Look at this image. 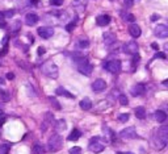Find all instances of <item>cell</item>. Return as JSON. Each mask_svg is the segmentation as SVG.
Instances as JSON below:
<instances>
[{"mask_svg":"<svg viewBox=\"0 0 168 154\" xmlns=\"http://www.w3.org/2000/svg\"><path fill=\"white\" fill-rule=\"evenodd\" d=\"M41 71L43 75H46L49 78H53V79H57L58 78V66H57L53 61H46L41 65Z\"/></svg>","mask_w":168,"mask_h":154,"instance_id":"obj_1","label":"cell"},{"mask_svg":"<svg viewBox=\"0 0 168 154\" xmlns=\"http://www.w3.org/2000/svg\"><path fill=\"white\" fill-rule=\"evenodd\" d=\"M62 146H63V138H62L60 134L54 133L50 138H49V141H47V152L55 153V152L60 150Z\"/></svg>","mask_w":168,"mask_h":154,"instance_id":"obj_2","label":"cell"},{"mask_svg":"<svg viewBox=\"0 0 168 154\" xmlns=\"http://www.w3.org/2000/svg\"><path fill=\"white\" fill-rule=\"evenodd\" d=\"M75 62H76V67H78V70H79V73H82L83 75L89 77L91 74H92L93 66L89 63V61H88L86 57H80V58H76V59H75Z\"/></svg>","mask_w":168,"mask_h":154,"instance_id":"obj_3","label":"cell"},{"mask_svg":"<svg viewBox=\"0 0 168 154\" xmlns=\"http://www.w3.org/2000/svg\"><path fill=\"white\" fill-rule=\"evenodd\" d=\"M88 149L93 153H100L105 149V141L101 137H93L91 138L89 145H88Z\"/></svg>","mask_w":168,"mask_h":154,"instance_id":"obj_4","label":"cell"},{"mask_svg":"<svg viewBox=\"0 0 168 154\" xmlns=\"http://www.w3.org/2000/svg\"><path fill=\"white\" fill-rule=\"evenodd\" d=\"M168 142V137H164V136L159 134V133H155L154 137H151V146L160 150V149L166 148V145Z\"/></svg>","mask_w":168,"mask_h":154,"instance_id":"obj_5","label":"cell"},{"mask_svg":"<svg viewBox=\"0 0 168 154\" xmlns=\"http://www.w3.org/2000/svg\"><path fill=\"white\" fill-rule=\"evenodd\" d=\"M104 69L109 71L110 74H118L121 71V61L118 59H110L108 62H105Z\"/></svg>","mask_w":168,"mask_h":154,"instance_id":"obj_6","label":"cell"},{"mask_svg":"<svg viewBox=\"0 0 168 154\" xmlns=\"http://www.w3.org/2000/svg\"><path fill=\"white\" fill-rule=\"evenodd\" d=\"M138 43H137L135 41H129V42H126L125 45L122 46V51L123 53H126V54H131V55H134L138 53Z\"/></svg>","mask_w":168,"mask_h":154,"instance_id":"obj_7","label":"cell"},{"mask_svg":"<svg viewBox=\"0 0 168 154\" xmlns=\"http://www.w3.org/2000/svg\"><path fill=\"white\" fill-rule=\"evenodd\" d=\"M120 136H121L122 138H125V140H131V138H137V137H138V134H137L134 126H127V128L122 129Z\"/></svg>","mask_w":168,"mask_h":154,"instance_id":"obj_8","label":"cell"},{"mask_svg":"<svg viewBox=\"0 0 168 154\" xmlns=\"http://www.w3.org/2000/svg\"><path fill=\"white\" fill-rule=\"evenodd\" d=\"M37 33H38V36L41 38L47 39V38H50L53 34H54V29H53L51 26H41V28H38Z\"/></svg>","mask_w":168,"mask_h":154,"instance_id":"obj_9","label":"cell"},{"mask_svg":"<svg viewBox=\"0 0 168 154\" xmlns=\"http://www.w3.org/2000/svg\"><path fill=\"white\" fill-rule=\"evenodd\" d=\"M154 33H155V36L159 37V38H167L168 37V25H158L155 30H154Z\"/></svg>","mask_w":168,"mask_h":154,"instance_id":"obj_10","label":"cell"},{"mask_svg":"<svg viewBox=\"0 0 168 154\" xmlns=\"http://www.w3.org/2000/svg\"><path fill=\"white\" fill-rule=\"evenodd\" d=\"M107 88V82L104 79H96V81L92 83V90L95 92H103Z\"/></svg>","mask_w":168,"mask_h":154,"instance_id":"obj_11","label":"cell"},{"mask_svg":"<svg viewBox=\"0 0 168 154\" xmlns=\"http://www.w3.org/2000/svg\"><path fill=\"white\" fill-rule=\"evenodd\" d=\"M144 92H146L144 85H142V83H138V85H135V86L131 88L130 94H131L133 96H141V95H143Z\"/></svg>","mask_w":168,"mask_h":154,"instance_id":"obj_12","label":"cell"},{"mask_svg":"<svg viewBox=\"0 0 168 154\" xmlns=\"http://www.w3.org/2000/svg\"><path fill=\"white\" fill-rule=\"evenodd\" d=\"M114 42H116V34H114V33L107 32L104 34V43L107 46H112Z\"/></svg>","mask_w":168,"mask_h":154,"instance_id":"obj_13","label":"cell"},{"mask_svg":"<svg viewBox=\"0 0 168 154\" xmlns=\"http://www.w3.org/2000/svg\"><path fill=\"white\" fill-rule=\"evenodd\" d=\"M129 33L131 34V37L138 38V37L141 36V33H142V30H141L139 25H137V24H130V26H129Z\"/></svg>","mask_w":168,"mask_h":154,"instance_id":"obj_14","label":"cell"},{"mask_svg":"<svg viewBox=\"0 0 168 154\" xmlns=\"http://www.w3.org/2000/svg\"><path fill=\"white\" fill-rule=\"evenodd\" d=\"M96 23H97V25H100V26H107L110 23V16H108V15L97 16L96 17Z\"/></svg>","mask_w":168,"mask_h":154,"instance_id":"obj_15","label":"cell"},{"mask_svg":"<svg viewBox=\"0 0 168 154\" xmlns=\"http://www.w3.org/2000/svg\"><path fill=\"white\" fill-rule=\"evenodd\" d=\"M38 21V16L36 15V13H28V15L25 16V23L26 25H36Z\"/></svg>","mask_w":168,"mask_h":154,"instance_id":"obj_16","label":"cell"},{"mask_svg":"<svg viewBox=\"0 0 168 154\" xmlns=\"http://www.w3.org/2000/svg\"><path fill=\"white\" fill-rule=\"evenodd\" d=\"M76 45L79 46V49H87L89 46V39L86 37H79L76 41Z\"/></svg>","mask_w":168,"mask_h":154,"instance_id":"obj_17","label":"cell"},{"mask_svg":"<svg viewBox=\"0 0 168 154\" xmlns=\"http://www.w3.org/2000/svg\"><path fill=\"white\" fill-rule=\"evenodd\" d=\"M158 122H163L167 118V113L164 111H162V109H159V111H156L155 113H154V116H152Z\"/></svg>","mask_w":168,"mask_h":154,"instance_id":"obj_18","label":"cell"},{"mask_svg":"<svg viewBox=\"0 0 168 154\" xmlns=\"http://www.w3.org/2000/svg\"><path fill=\"white\" fill-rule=\"evenodd\" d=\"M80 108L84 109V111H89V109L92 108V100L88 99V98L83 99L82 102H80Z\"/></svg>","mask_w":168,"mask_h":154,"instance_id":"obj_19","label":"cell"},{"mask_svg":"<svg viewBox=\"0 0 168 154\" xmlns=\"http://www.w3.org/2000/svg\"><path fill=\"white\" fill-rule=\"evenodd\" d=\"M82 136V132L79 129H72V132L68 134V141H76L79 140V137Z\"/></svg>","mask_w":168,"mask_h":154,"instance_id":"obj_20","label":"cell"},{"mask_svg":"<svg viewBox=\"0 0 168 154\" xmlns=\"http://www.w3.org/2000/svg\"><path fill=\"white\" fill-rule=\"evenodd\" d=\"M135 116L138 117L139 120H143V118H146L147 113H146L144 107H138V108H135Z\"/></svg>","mask_w":168,"mask_h":154,"instance_id":"obj_21","label":"cell"},{"mask_svg":"<svg viewBox=\"0 0 168 154\" xmlns=\"http://www.w3.org/2000/svg\"><path fill=\"white\" fill-rule=\"evenodd\" d=\"M55 94L57 95H62V96H66V98H71V99H74L75 96L72 95V94H70L68 91H66L63 87H58V88L55 90Z\"/></svg>","mask_w":168,"mask_h":154,"instance_id":"obj_22","label":"cell"},{"mask_svg":"<svg viewBox=\"0 0 168 154\" xmlns=\"http://www.w3.org/2000/svg\"><path fill=\"white\" fill-rule=\"evenodd\" d=\"M72 7L75 9H79V11H84V7H86V3H84V0H74L72 2Z\"/></svg>","mask_w":168,"mask_h":154,"instance_id":"obj_23","label":"cell"},{"mask_svg":"<svg viewBox=\"0 0 168 154\" xmlns=\"http://www.w3.org/2000/svg\"><path fill=\"white\" fill-rule=\"evenodd\" d=\"M9 150H11V144L9 142L0 144V154H8Z\"/></svg>","mask_w":168,"mask_h":154,"instance_id":"obj_24","label":"cell"},{"mask_svg":"<svg viewBox=\"0 0 168 154\" xmlns=\"http://www.w3.org/2000/svg\"><path fill=\"white\" fill-rule=\"evenodd\" d=\"M32 154H43V146L39 142H36L32 149Z\"/></svg>","mask_w":168,"mask_h":154,"instance_id":"obj_25","label":"cell"},{"mask_svg":"<svg viewBox=\"0 0 168 154\" xmlns=\"http://www.w3.org/2000/svg\"><path fill=\"white\" fill-rule=\"evenodd\" d=\"M66 129V121L64 120H58L55 124V130L57 132H62Z\"/></svg>","mask_w":168,"mask_h":154,"instance_id":"obj_26","label":"cell"},{"mask_svg":"<svg viewBox=\"0 0 168 154\" xmlns=\"http://www.w3.org/2000/svg\"><path fill=\"white\" fill-rule=\"evenodd\" d=\"M158 133L162 134V136H164V137H168V125H163V126H160V128L158 129Z\"/></svg>","mask_w":168,"mask_h":154,"instance_id":"obj_27","label":"cell"},{"mask_svg":"<svg viewBox=\"0 0 168 154\" xmlns=\"http://www.w3.org/2000/svg\"><path fill=\"white\" fill-rule=\"evenodd\" d=\"M49 102H50V104L53 105V107H54L55 109H60V104L58 103V102H57V99H54V98H53V96H49Z\"/></svg>","mask_w":168,"mask_h":154,"instance_id":"obj_28","label":"cell"},{"mask_svg":"<svg viewBox=\"0 0 168 154\" xmlns=\"http://www.w3.org/2000/svg\"><path fill=\"white\" fill-rule=\"evenodd\" d=\"M129 113H121L120 116H118V120H120L121 122H126L127 120H129Z\"/></svg>","mask_w":168,"mask_h":154,"instance_id":"obj_29","label":"cell"},{"mask_svg":"<svg viewBox=\"0 0 168 154\" xmlns=\"http://www.w3.org/2000/svg\"><path fill=\"white\" fill-rule=\"evenodd\" d=\"M118 102H120L121 105H127L129 102H127V98L125 95H120V98H118Z\"/></svg>","mask_w":168,"mask_h":154,"instance_id":"obj_30","label":"cell"},{"mask_svg":"<svg viewBox=\"0 0 168 154\" xmlns=\"http://www.w3.org/2000/svg\"><path fill=\"white\" fill-rule=\"evenodd\" d=\"M70 154H82V148L79 146H74L70 149Z\"/></svg>","mask_w":168,"mask_h":154,"instance_id":"obj_31","label":"cell"},{"mask_svg":"<svg viewBox=\"0 0 168 154\" xmlns=\"http://www.w3.org/2000/svg\"><path fill=\"white\" fill-rule=\"evenodd\" d=\"M3 13H4V17H7V19H11V17L15 16V11L13 9H8V11L3 12Z\"/></svg>","mask_w":168,"mask_h":154,"instance_id":"obj_32","label":"cell"},{"mask_svg":"<svg viewBox=\"0 0 168 154\" xmlns=\"http://www.w3.org/2000/svg\"><path fill=\"white\" fill-rule=\"evenodd\" d=\"M20 26H21L20 21H16V23H13V24H12V32H19V30H20Z\"/></svg>","mask_w":168,"mask_h":154,"instance_id":"obj_33","label":"cell"},{"mask_svg":"<svg viewBox=\"0 0 168 154\" xmlns=\"http://www.w3.org/2000/svg\"><path fill=\"white\" fill-rule=\"evenodd\" d=\"M0 95H2V99L4 100V102H8V100L11 99L9 94H8V92H5V91H2V92H0Z\"/></svg>","mask_w":168,"mask_h":154,"instance_id":"obj_34","label":"cell"},{"mask_svg":"<svg viewBox=\"0 0 168 154\" xmlns=\"http://www.w3.org/2000/svg\"><path fill=\"white\" fill-rule=\"evenodd\" d=\"M50 4L51 6H54V7H59L63 4V0H50Z\"/></svg>","mask_w":168,"mask_h":154,"instance_id":"obj_35","label":"cell"},{"mask_svg":"<svg viewBox=\"0 0 168 154\" xmlns=\"http://www.w3.org/2000/svg\"><path fill=\"white\" fill-rule=\"evenodd\" d=\"M75 25H76V23L67 24V26H66V30H67V32H72V30H74V28H75Z\"/></svg>","mask_w":168,"mask_h":154,"instance_id":"obj_36","label":"cell"},{"mask_svg":"<svg viewBox=\"0 0 168 154\" xmlns=\"http://www.w3.org/2000/svg\"><path fill=\"white\" fill-rule=\"evenodd\" d=\"M154 58H159V59H166V54L164 53H156Z\"/></svg>","mask_w":168,"mask_h":154,"instance_id":"obj_37","label":"cell"},{"mask_svg":"<svg viewBox=\"0 0 168 154\" xmlns=\"http://www.w3.org/2000/svg\"><path fill=\"white\" fill-rule=\"evenodd\" d=\"M123 3H125L126 7H131L134 4V0H123Z\"/></svg>","mask_w":168,"mask_h":154,"instance_id":"obj_38","label":"cell"},{"mask_svg":"<svg viewBox=\"0 0 168 154\" xmlns=\"http://www.w3.org/2000/svg\"><path fill=\"white\" fill-rule=\"evenodd\" d=\"M7 53H8V46L5 45V46H4V49H3L2 51H0V57H3V55H5V54H7Z\"/></svg>","mask_w":168,"mask_h":154,"instance_id":"obj_39","label":"cell"},{"mask_svg":"<svg viewBox=\"0 0 168 154\" xmlns=\"http://www.w3.org/2000/svg\"><path fill=\"white\" fill-rule=\"evenodd\" d=\"M5 120H7V116H5V115H2V116H0V125H3L4 122H5Z\"/></svg>","mask_w":168,"mask_h":154,"instance_id":"obj_40","label":"cell"},{"mask_svg":"<svg viewBox=\"0 0 168 154\" xmlns=\"http://www.w3.org/2000/svg\"><path fill=\"white\" fill-rule=\"evenodd\" d=\"M126 20H127V21H130V23H133V21H134V20H135V17H134V16H133V15H127V17H126Z\"/></svg>","mask_w":168,"mask_h":154,"instance_id":"obj_41","label":"cell"},{"mask_svg":"<svg viewBox=\"0 0 168 154\" xmlns=\"http://www.w3.org/2000/svg\"><path fill=\"white\" fill-rule=\"evenodd\" d=\"M5 26H7L5 21H4V20H0V29H5Z\"/></svg>","mask_w":168,"mask_h":154,"instance_id":"obj_42","label":"cell"},{"mask_svg":"<svg viewBox=\"0 0 168 154\" xmlns=\"http://www.w3.org/2000/svg\"><path fill=\"white\" fill-rule=\"evenodd\" d=\"M43 53H45V47H42V46H41V47H38V54H39V55H42Z\"/></svg>","mask_w":168,"mask_h":154,"instance_id":"obj_43","label":"cell"},{"mask_svg":"<svg viewBox=\"0 0 168 154\" xmlns=\"http://www.w3.org/2000/svg\"><path fill=\"white\" fill-rule=\"evenodd\" d=\"M8 41H9V37H8V36H4V38H3V43H4V45H7Z\"/></svg>","mask_w":168,"mask_h":154,"instance_id":"obj_44","label":"cell"},{"mask_svg":"<svg viewBox=\"0 0 168 154\" xmlns=\"http://www.w3.org/2000/svg\"><path fill=\"white\" fill-rule=\"evenodd\" d=\"M151 47H152L154 50H158V47H159V46H158V43H156V42H152V43H151Z\"/></svg>","mask_w":168,"mask_h":154,"instance_id":"obj_45","label":"cell"},{"mask_svg":"<svg viewBox=\"0 0 168 154\" xmlns=\"http://www.w3.org/2000/svg\"><path fill=\"white\" fill-rule=\"evenodd\" d=\"M156 20H159V15H152L151 16V21H156Z\"/></svg>","mask_w":168,"mask_h":154,"instance_id":"obj_46","label":"cell"},{"mask_svg":"<svg viewBox=\"0 0 168 154\" xmlns=\"http://www.w3.org/2000/svg\"><path fill=\"white\" fill-rule=\"evenodd\" d=\"M13 78H15V75H13L12 73H8L7 74V79H13Z\"/></svg>","mask_w":168,"mask_h":154,"instance_id":"obj_47","label":"cell"},{"mask_svg":"<svg viewBox=\"0 0 168 154\" xmlns=\"http://www.w3.org/2000/svg\"><path fill=\"white\" fill-rule=\"evenodd\" d=\"M163 86L167 87V88H168V79H166V81H163Z\"/></svg>","mask_w":168,"mask_h":154,"instance_id":"obj_48","label":"cell"},{"mask_svg":"<svg viewBox=\"0 0 168 154\" xmlns=\"http://www.w3.org/2000/svg\"><path fill=\"white\" fill-rule=\"evenodd\" d=\"M117 154H134V153H131V152H123V153H117Z\"/></svg>","mask_w":168,"mask_h":154,"instance_id":"obj_49","label":"cell"},{"mask_svg":"<svg viewBox=\"0 0 168 154\" xmlns=\"http://www.w3.org/2000/svg\"><path fill=\"white\" fill-rule=\"evenodd\" d=\"M3 19H4V13L0 12V20H3Z\"/></svg>","mask_w":168,"mask_h":154,"instance_id":"obj_50","label":"cell"},{"mask_svg":"<svg viewBox=\"0 0 168 154\" xmlns=\"http://www.w3.org/2000/svg\"><path fill=\"white\" fill-rule=\"evenodd\" d=\"M164 49H166V50L168 51V42H167V43H166V45H164Z\"/></svg>","mask_w":168,"mask_h":154,"instance_id":"obj_51","label":"cell"},{"mask_svg":"<svg viewBox=\"0 0 168 154\" xmlns=\"http://www.w3.org/2000/svg\"><path fill=\"white\" fill-rule=\"evenodd\" d=\"M112 2H116V0H112Z\"/></svg>","mask_w":168,"mask_h":154,"instance_id":"obj_52","label":"cell"}]
</instances>
